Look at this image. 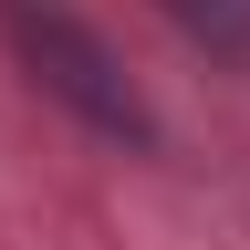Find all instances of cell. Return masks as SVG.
Instances as JSON below:
<instances>
[{
  "label": "cell",
  "instance_id": "1",
  "mask_svg": "<svg viewBox=\"0 0 250 250\" xmlns=\"http://www.w3.org/2000/svg\"><path fill=\"white\" fill-rule=\"evenodd\" d=\"M0 21H11V42H21V62H31V83L42 94H62L94 136H125V146H156V115L136 104V83L115 73V52L94 42L83 21H62V11H31V0H0Z\"/></svg>",
  "mask_w": 250,
  "mask_h": 250
},
{
  "label": "cell",
  "instance_id": "2",
  "mask_svg": "<svg viewBox=\"0 0 250 250\" xmlns=\"http://www.w3.org/2000/svg\"><path fill=\"white\" fill-rule=\"evenodd\" d=\"M167 11L198 31V42H219V52H250V0H167Z\"/></svg>",
  "mask_w": 250,
  "mask_h": 250
}]
</instances>
